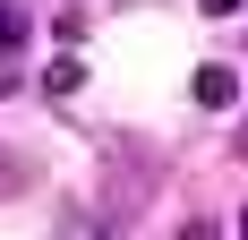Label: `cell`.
<instances>
[{"label": "cell", "instance_id": "6da1fadb", "mask_svg": "<svg viewBox=\"0 0 248 240\" xmlns=\"http://www.w3.org/2000/svg\"><path fill=\"white\" fill-rule=\"evenodd\" d=\"M188 95H197V103H205V112H223V103H231V95H240V77H231V69H223V60H205V69H197V77H188Z\"/></svg>", "mask_w": 248, "mask_h": 240}, {"label": "cell", "instance_id": "7a4b0ae2", "mask_svg": "<svg viewBox=\"0 0 248 240\" xmlns=\"http://www.w3.org/2000/svg\"><path fill=\"white\" fill-rule=\"evenodd\" d=\"M77 86H86L77 60H51V69H43V95H77Z\"/></svg>", "mask_w": 248, "mask_h": 240}, {"label": "cell", "instance_id": "3957f363", "mask_svg": "<svg viewBox=\"0 0 248 240\" xmlns=\"http://www.w3.org/2000/svg\"><path fill=\"white\" fill-rule=\"evenodd\" d=\"M26 43V17H17V9H0V51H17Z\"/></svg>", "mask_w": 248, "mask_h": 240}, {"label": "cell", "instance_id": "277c9868", "mask_svg": "<svg viewBox=\"0 0 248 240\" xmlns=\"http://www.w3.org/2000/svg\"><path fill=\"white\" fill-rule=\"evenodd\" d=\"M0 95H17V60H9V51H0Z\"/></svg>", "mask_w": 248, "mask_h": 240}, {"label": "cell", "instance_id": "5b68a950", "mask_svg": "<svg viewBox=\"0 0 248 240\" xmlns=\"http://www.w3.org/2000/svg\"><path fill=\"white\" fill-rule=\"evenodd\" d=\"M197 9H205V17H231V9H240V0H197Z\"/></svg>", "mask_w": 248, "mask_h": 240}, {"label": "cell", "instance_id": "8992f818", "mask_svg": "<svg viewBox=\"0 0 248 240\" xmlns=\"http://www.w3.org/2000/svg\"><path fill=\"white\" fill-rule=\"evenodd\" d=\"M180 240H214V223H180Z\"/></svg>", "mask_w": 248, "mask_h": 240}, {"label": "cell", "instance_id": "52a82bcc", "mask_svg": "<svg viewBox=\"0 0 248 240\" xmlns=\"http://www.w3.org/2000/svg\"><path fill=\"white\" fill-rule=\"evenodd\" d=\"M9 171H17V163H9V154H0V180H9Z\"/></svg>", "mask_w": 248, "mask_h": 240}, {"label": "cell", "instance_id": "ba28073f", "mask_svg": "<svg viewBox=\"0 0 248 240\" xmlns=\"http://www.w3.org/2000/svg\"><path fill=\"white\" fill-rule=\"evenodd\" d=\"M240 232H248V206H240Z\"/></svg>", "mask_w": 248, "mask_h": 240}, {"label": "cell", "instance_id": "9c48e42d", "mask_svg": "<svg viewBox=\"0 0 248 240\" xmlns=\"http://www.w3.org/2000/svg\"><path fill=\"white\" fill-rule=\"evenodd\" d=\"M240 154H248V129H240Z\"/></svg>", "mask_w": 248, "mask_h": 240}]
</instances>
